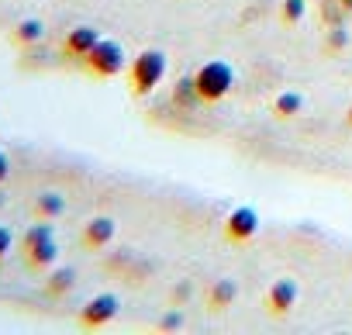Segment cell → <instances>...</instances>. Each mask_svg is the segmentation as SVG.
<instances>
[{
	"label": "cell",
	"instance_id": "21",
	"mask_svg": "<svg viewBox=\"0 0 352 335\" xmlns=\"http://www.w3.org/2000/svg\"><path fill=\"white\" fill-rule=\"evenodd\" d=\"M338 4H342L345 11H352V0H338Z\"/></svg>",
	"mask_w": 352,
	"mask_h": 335
},
{
	"label": "cell",
	"instance_id": "22",
	"mask_svg": "<svg viewBox=\"0 0 352 335\" xmlns=\"http://www.w3.org/2000/svg\"><path fill=\"white\" fill-rule=\"evenodd\" d=\"M345 121H349V125H352V107H349V114H345Z\"/></svg>",
	"mask_w": 352,
	"mask_h": 335
},
{
	"label": "cell",
	"instance_id": "10",
	"mask_svg": "<svg viewBox=\"0 0 352 335\" xmlns=\"http://www.w3.org/2000/svg\"><path fill=\"white\" fill-rule=\"evenodd\" d=\"M76 287V270L73 266H52L49 280H45V294L49 297H66Z\"/></svg>",
	"mask_w": 352,
	"mask_h": 335
},
{
	"label": "cell",
	"instance_id": "4",
	"mask_svg": "<svg viewBox=\"0 0 352 335\" xmlns=\"http://www.w3.org/2000/svg\"><path fill=\"white\" fill-rule=\"evenodd\" d=\"M118 311H121L118 294H97V297H90V301L80 307V325H83L87 332H97V328L111 325V321L118 318Z\"/></svg>",
	"mask_w": 352,
	"mask_h": 335
},
{
	"label": "cell",
	"instance_id": "20",
	"mask_svg": "<svg viewBox=\"0 0 352 335\" xmlns=\"http://www.w3.org/2000/svg\"><path fill=\"white\" fill-rule=\"evenodd\" d=\"M11 177V159L4 155V152H0V187H4V180Z\"/></svg>",
	"mask_w": 352,
	"mask_h": 335
},
{
	"label": "cell",
	"instance_id": "2",
	"mask_svg": "<svg viewBox=\"0 0 352 335\" xmlns=\"http://www.w3.org/2000/svg\"><path fill=\"white\" fill-rule=\"evenodd\" d=\"M194 83H197L201 104H218V100H225L235 90V69L225 59H211V63H204L194 73Z\"/></svg>",
	"mask_w": 352,
	"mask_h": 335
},
{
	"label": "cell",
	"instance_id": "16",
	"mask_svg": "<svg viewBox=\"0 0 352 335\" xmlns=\"http://www.w3.org/2000/svg\"><path fill=\"white\" fill-rule=\"evenodd\" d=\"M304 11H307V0H283V25H297L300 18H304Z\"/></svg>",
	"mask_w": 352,
	"mask_h": 335
},
{
	"label": "cell",
	"instance_id": "23",
	"mask_svg": "<svg viewBox=\"0 0 352 335\" xmlns=\"http://www.w3.org/2000/svg\"><path fill=\"white\" fill-rule=\"evenodd\" d=\"M0 208H4V191H0Z\"/></svg>",
	"mask_w": 352,
	"mask_h": 335
},
{
	"label": "cell",
	"instance_id": "8",
	"mask_svg": "<svg viewBox=\"0 0 352 335\" xmlns=\"http://www.w3.org/2000/svg\"><path fill=\"white\" fill-rule=\"evenodd\" d=\"M114 235H118V225H114V218H107V215H97V218H90L87 225H83V246L87 249H107L111 242H114Z\"/></svg>",
	"mask_w": 352,
	"mask_h": 335
},
{
	"label": "cell",
	"instance_id": "3",
	"mask_svg": "<svg viewBox=\"0 0 352 335\" xmlns=\"http://www.w3.org/2000/svg\"><path fill=\"white\" fill-rule=\"evenodd\" d=\"M83 66H87V73H90V76L111 80V76H118V73H124V69H128V56H124L121 42H114V39H100V42L87 52Z\"/></svg>",
	"mask_w": 352,
	"mask_h": 335
},
{
	"label": "cell",
	"instance_id": "15",
	"mask_svg": "<svg viewBox=\"0 0 352 335\" xmlns=\"http://www.w3.org/2000/svg\"><path fill=\"white\" fill-rule=\"evenodd\" d=\"M173 100H176V107H194V104H201L194 76H184L180 83H176V90H173Z\"/></svg>",
	"mask_w": 352,
	"mask_h": 335
},
{
	"label": "cell",
	"instance_id": "17",
	"mask_svg": "<svg viewBox=\"0 0 352 335\" xmlns=\"http://www.w3.org/2000/svg\"><path fill=\"white\" fill-rule=\"evenodd\" d=\"M324 45H328L331 52H342V49L349 45V28H345V25H331V28H328V39H324Z\"/></svg>",
	"mask_w": 352,
	"mask_h": 335
},
{
	"label": "cell",
	"instance_id": "11",
	"mask_svg": "<svg viewBox=\"0 0 352 335\" xmlns=\"http://www.w3.org/2000/svg\"><path fill=\"white\" fill-rule=\"evenodd\" d=\"M63 211H66V197H63L59 191H42V194L35 197V215H38V218L52 221V218H59Z\"/></svg>",
	"mask_w": 352,
	"mask_h": 335
},
{
	"label": "cell",
	"instance_id": "7",
	"mask_svg": "<svg viewBox=\"0 0 352 335\" xmlns=\"http://www.w3.org/2000/svg\"><path fill=\"white\" fill-rule=\"evenodd\" d=\"M100 42V32L94 28V25H76V28H69V35H66V42H63V52L69 56V59H87V52L94 49Z\"/></svg>",
	"mask_w": 352,
	"mask_h": 335
},
{
	"label": "cell",
	"instance_id": "1",
	"mask_svg": "<svg viewBox=\"0 0 352 335\" xmlns=\"http://www.w3.org/2000/svg\"><path fill=\"white\" fill-rule=\"evenodd\" d=\"M169 59L162 49H142L131 63H128V87L135 97H148L162 80H166Z\"/></svg>",
	"mask_w": 352,
	"mask_h": 335
},
{
	"label": "cell",
	"instance_id": "12",
	"mask_svg": "<svg viewBox=\"0 0 352 335\" xmlns=\"http://www.w3.org/2000/svg\"><path fill=\"white\" fill-rule=\"evenodd\" d=\"M42 35H45V25H42L38 18H25V21H18L14 32H11V39H14L18 45H38Z\"/></svg>",
	"mask_w": 352,
	"mask_h": 335
},
{
	"label": "cell",
	"instance_id": "18",
	"mask_svg": "<svg viewBox=\"0 0 352 335\" xmlns=\"http://www.w3.org/2000/svg\"><path fill=\"white\" fill-rule=\"evenodd\" d=\"M180 328H184V314H180V311H169V314H162L159 332H180Z\"/></svg>",
	"mask_w": 352,
	"mask_h": 335
},
{
	"label": "cell",
	"instance_id": "6",
	"mask_svg": "<svg viewBox=\"0 0 352 335\" xmlns=\"http://www.w3.org/2000/svg\"><path fill=\"white\" fill-rule=\"evenodd\" d=\"M297 297H300V287H297L290 277H283V280H276V283L270 287V294H266V307H270V314L283 318V314L294 311Z\"/></svg>",
	"mask_w": 352,
	"mask_h": 335
},
{
	"label": "cell",
	"instance_id": "19",
	"mask_svg": "<svg viewBox=\"0 0 352 335\" xmlns=\"http://www.w3.org/2000/svg\"><path fill=\"white\" fill-rule=\"evenodd\" d=\"M11 252V232L4 228V225H0V263H4V256Z\"/></svg>",
	"mask_w": 352,
	"mask_h": 335
},
{
	"label": "cell",
	"instance_id": "5",
	"mask_svg": "<svg viewBox=\"0 0 352 335\" xmlns=\"http://www.w3.org/2000/svg\"><path fill=\"white\" fill-rule=\"evenodd\" d=\"M256 232H259V211H256V208H249V204L235 208V211L225 218V239H228V242H235V246L252 242V239H256Z\"/></svg>",
	"mask_w": 352,
	"mask_h": 335
},
{
	"label": "cell",
	"instance_id": "14",
	"mask_svg": "<svg viewBox=\"0 0 352 335\" xmlns=\"http://www.w3.org/2000/svg\"><path fill=\"white\" fill-rule=\"evenodd\" d=\"M300 111H304V97L294 94V90H283V94L273 100V114H276V118H297Z\"/></svg>",
	"mask_w": 352,
	"mask_h": 335
},
{
	"label": "cell",
	"instance_id": "13",
	"mask_svg": "<svg viewBox=\"0 0 352 335\" xmlns=\"http://www.w3.org/2000/svg\"><path fill=\"white\" fill-rule=\"evenodd\" d=\"M235 297H239V283H235V280H218V283L211 287V307H214V311L232 307Z\"/></svg>",
	"mask_w": 352,
	"mask_h": 335
},
{
	"label": "cell",
	"instance_id": "9",
	"mask_svg": "<svg viewBox=\"0 0 352 335\" xmlns=\"http://www.w3.org/2000/svg\"><path fill=\"white\" fill-rule=\"evenodd\" d=\"M56 259H59L56 235H49V239H38V242L25 246V263H28V270H52V266H56Z\"/></svg>",
	"mask_w": 352,
	"mask_h": 335
}]
</instances>
